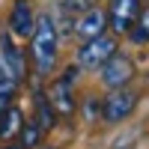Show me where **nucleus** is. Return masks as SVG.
Listing matches in <instances>:
<instances>
[{"instance_id":"obj_18","label":"nucleus","mask_w":149,"mask_h":149,"mask_svg":"<svg viewBox=\"0 0 149 149\" xmlns=\"http://www.w3.org/2000/svg\"><path fill=\"white\" fill-rule=\"evenodd\" d=\"M0 81H3V72H0Z\"/></svg>"},{"instance_id":"obj_5","label":"nucleus","mask_w":149,"mask_h":149,"mask_svg":"<svg viewBox=\"0 0 149 149\" xmlns=\"http://www.w3.org/2000/svg\"><path fill=\"white\" fill-rule=\"evenodd\" d=\"M134 74V63L125 57V54H113L102 66V84L110 86V90H119V86H125Z\"/></svg>"},{"instance_id":"obj_15","label":"nucleus","mask_w":149,"mask_h":149,"mask_svg":"<svg viewBox=\"0 0 149 149\" xmlns=\"http://www.w3.org/2000/svg\"><path fill=\"white\" fill-rule=\"evenodd\" d=\"M63 9L66 12H86V9H93V0H63Z\"/></svg>"},{"instance_id":"obj_11","label":"nucleus","mask_w":149,"mask_h":149,"mask_svg":"<svg viewBox=\"0 0 149 149\" xmlns=\"http://www.w3.org/2000/svg\"><path fill=\"white\" fill-rule=\"evenodd\" d=\"M42 128H39V122H36V119H27V122H24V128H21V134H18V143L24 146V149H36V146H39L42 143Z\"/></svg>"},{"instance_id":"obj_2","label":"nucleus","mask_w":149,"mask_h":149,"mask_svg":"<svg viewBox=\"0 0 149 149\" xmlns=\"http://www.w3.org/2000/svg\"><path fill=\"white\" fill-rule=\"evenodd\" d=\"M113 54H116V39L102 33V36H95V39H86L78 48V63L84 69H102Z\"/></svg>"},{"instance_id":"obj_10","label":"nucleus","mask_w":149,"mask_h":149,"mask_svg":"<svg viewBox=\"0 0 149 149\" xmlns=\"http://www.w3.org/2000/svg\"><path fill=\"white\" fill-rule=\"evenodd\" d=\"M24 122H27V119H24V113H21L15 104H12L6 113L0 116V140H12V137H18L21 128H24Z\"/></svg>"},{"instance_id":"obj_14","label":"nucleus","mask_w":149,"mask_h":149,"mask_svg":"<svg viewBox=\"0 0 149 149\" xmlns=\"http://www.w3.org/2000/svg\"><path fill=\"white\" fill-rule=\"evenodd\" d=\"M12 95H15V81L3 78V81H0V116L12 107Z\"/></svg>"},{"instance_id":"obj_4","label":"nucleus","mask_w":149,"mask_h":149,"mask_svg":"<svg viewBox=\"0 0 149 149\" xmlns=\"http://www.w3.org/2000/svg\"><path fill=\"white\" fill-rule=\"evenodd\" d=\"M134 104H137V95L131 90H125V86L110 90L104 95V102H102V119L104 122H119V119H125L134 110Z\"/></svg>"},{"instance_id":"obj_17","label":"nucleus","mask_w":149,"mask_h":149,"mask_svg":"<svg viewBox=\"0 0 149 149\" xmlns=\"http://www.w3.org/2000/svg\"><path fill=\"white\" fill-rule=\"evenodd\" d=\"M36 149H51V146H36Z\"/></svg>"},{"instance_id":"obj_12","label":"nucleus","mask_w":149,"mask_h":149,"mask_svg":"<svg viewBox=\"0 0 149 149\" xmlns=\"http://www.w3.org/2000/svg\"><path fill=\"white\" fill-rule=\"evenodd\" d=\"M54 119H57V113H54L51 102H48V98H36V122H39V128L42 131H51L54 128Z\"/></svg>"},{"instance_id":"obj_7","label":"nucleus","mask_w":149,"mask_h":149,"mask_svg":"<svg viewBox=\"0 0 149 149\" xmlns=\"http://www.w3.org/2000/svg\"><path fill=\"white\" fill-rule=\"evenodd\" d=\"M0 57H3V69H6V78L12 81H24V72H27V63H24V54L21 48L12 42V36L6 33L3 39H0Z\"/></svg>"},{"instance_id":"obj_13","label":"nucleus","mask_w":149,"mask_h":149,"mask_svg":"<svg viewBox=\"0 0 149 149\" xmlns=\"http://www.w3.org/2000/svg\"><path fill=\"white\" fill-rule=\"evenodd\" d=\"M128 36H131V42H149V6L140 9V18L128 30Z\"/></svg>"},{"instance_id":"obj_9","label":"nucleus","mask_w":149,"mask_h":149,"mask_svg":"<svg viewBox=\"0 0 149 149\" xmlns=\"http://www.w3.org/2000/svg\"><path fill=\"white\" fill-rule=\"evenodd\" d=\"M36 27V18H33V6L27 0H15V6L9 12V33L15 36H30Z\"/></svg>"},{"instance_id":"obj_1","label":"nucleus","mask_w":149,"mask_h":149,"mask_svg":"<svg viewBox=\"0 0 149 149\" xmlns=\"http://www.w3.org/2000/svg\"><path fill=\"white\" fill-rule=\"evenodd\" d=\"M30 60L39 74H48L57 63V24L51 15H39L30 33Z\"/></svg>"},{"instance_id":"obj_8","label":"nucleus","mask_w":149,"mask_h":149,"mask_svg":"<svg viewBox=\"0 0 149 149\" xmlns=\"http://www.w3.org/2000/svg\"><path fill=\"white\" fill-rule=\"evenodd\" d=\"M104 27H107V12L98 9V6L81 12L78 21H74V33H78L84 42H86V39H95V36H102Z\"/></svg>"},{"instance_id":"obj_16","label":"nucleus","mask_w":149,"mask_h":149,"mask_svg":"<svg viewBox=\"0 0 149 149\" xmlns=\"http://www.w3.org/2000/svg\"><path fill=\"white\" fill-rule=\"evenodd\" d=\"M0 149H24V146H21V143H9V140H6V143L0 146Z\"/></svg>"},{"instance_id":"obj_3","label":"nucleus","mask_w":149,"mask_h":149,"mask_svg":"<svg viewBox=\"0 0 149 149\" xmlns=\"http://www.w3.org/2000/svg\"><path fill=\"white\" fill-rule=\"evenodd\" d=\"M140 18V0H110L107 3V27L113 33H128Z\"/></svg>"},{"instance_id":"obj_6","label":"nucleus","mask_w":149,"mask_h":149,"mask_svg":"<svg viewBox=\"0 0 149 149\" xmlns=\"http://www.w3.org/2000/svg\"><path fill=\"white\" fill-rule=\"evenodd\" d=\"M72 78H74V69H69L66 78H60L57 84H51V90H48V102H51L54 113L57 116H72L74 113V95H72Z\"/></svg>"}]
</instances>
